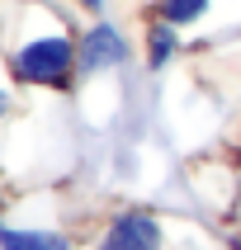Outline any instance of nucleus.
Instances as JSON below:
<instances>
[{
  "label": "nucleus",
  "instance_id": "5",
  "mask_svg": "<svg viewBox=\"0 0 241 250\" xmlns=\"http://www.w3.org/2000/svg\"><path fill=\"white\" fill-rule=\"evenodd\" d=\"M184 57H189V38L180 28H170L166 19H147V28H142V66L152 76H166Z\"/></svg>",
  "mask_w": 241,
  "mask_h": 250
},
{
  "label": "nucleus",
  "instance_id": "10",
  "mask_svg": "<svg viewBox=\"0 0 241 250\" xmlns=\"http://www.w3.org/2000/svg\"><path fill=\"white\" fill-rule=\"evenodd\" d=\"M0 227H5V217H0Z\"/></svg>",
  "mask_w": 241,
  "mask_h": 250
},
{
  "label": "nucleus",
  "instance_id": "4",
  "mask_svg": "<svg viewBox=\"0 0 241 250\" xmlns=\"http://www.w3.org/2000/svg\"><path fill=\"white\" fill-rule=\"evenodd\" d=\"M76 47H81V76H113V71H128L132 57H137L128 28L113 24L109 14L104 19H90L76 33Z\"/></svg>",
  "mask_w": 241,
  "mask_h": 250
},
{
  "label": "nucleus",
  "instance_id": "6",
  "mask_svg": "<svg viewBox=\"0 0 241 250\" xmlns=\"http://www.w3.org/2000/svg\"><path fill=\"white\" fill-rule=\"evenodd\" d=\"M0 250H76V241L62 227H0Z\"/></svg>",
  "mask_w": 241,
  "mask_h": 250
},
{
  "label": "nucleus",
  "instance_id": "8",
  "mask_svg": "<svg viewBox=\"0 0 241 250\" xmlns=\"http://www.w3.org/2000/svg\"><path fill=\"white\" fill-rule=\"evenodd\" d=\"M222 250H241V227H232V231H222Z\"/></svg>",
  "mask_w": 241,
  "mask_h": 250
},
{
  "label": "nucleus",
  "instance_id": "2",
  "mask_svg": "<svg viewBox=\"0 0 241 250\" xmlns=\"http://www.w3.org/2000/svg\"><path fill=\"white\" fill-rule=\"evenodd\" d=\"M152 19H166L184 38L203 33V42H218L241 33V0H152Z\"/></svg>",
  "mask_w": 241,
  "mask_h": 250
},
{
  "label": "nucleus",
  "instance_id": "9",
  "mask_svg": "<svg viewBox=\"0 0 241 250\" xmlns=\"http://www.w3.org/2000/svg\"><path fill=\"white\" fill-rule=\"evenodd\" d=\"M10 113V90H0V118Z\"/></svg>",
  "mask_w": 241,
  "mask_h": 250
},
{
  "label": "nucleus",
  "instance_id": "3",
  "mask_svg": "<svg viewBox=\"0 0 241 250\" xmlns=\"http://www.w3.org/2000/svg\"><path fill=\"white\" fill-rule=\"evenodd\" d=\"M166 246H170V227L147 203L113 208L95 236V250H166Z\"/></svg>",
  "mask_w": 241,
  "mask_h": 250
},
{
  "label": "nucleus",
  "instance_id": "1",
  "mask_svg": "<svg viewBox=\"0 0 241 250\" xmlns=\"http://www.w3.org/2000/svg\"><path fill=\"white\" fill-rule=\"evenodd\" d=\"M10 76L19 85H33V90H71L76 76H81L76 33L66 24H52V28H38V33L19 38L10 52Z\"/></svg>",
  "mask_w": 241,
  "mask_h": 250
},
{
  "label": "nucleus",
  "instance_id": "7",
  "mask_svg": "<svg viewBox=\"0 0 241 250\" xmlns=\"http://www.w3.org/2000/svg\"><path fill=\"white\" fill-rule=\"evenodd\" d=\"M85 14H95V19H104V10H109V0H76Z\"/></svg>",
  "mask_w": 241,
  "mask_h": 250
}]
</instances>
